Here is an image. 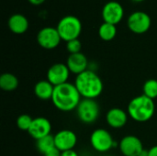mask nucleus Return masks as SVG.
<instances>
[{
    "label": "nucleus",
    "instance_id": "f257e3e1",
    "mask_svg": "<svg viewBox=\"0 0 157 156\" xmlns=\"http://www.w3.org/2000/svg\"><path fill=\"white\" fill-rule=\"evenodd\" d=\"M81 100L82 97L75 84L67 82L54 87L52 102L60 111L69 112L76 109Z\"/></svg>",
    "mask_w": 157,
    "mask_h": 156
},
{
    "label": "nucleus",
    "instance_id": "f03ea898",
    "mask_svg": "<svg viewBox=\"0 0 157 156\" xmlns=\"http://www.w3.org/2000/svg\"><path fill=\"white\" fill-rule=\"evenodd\" d=\"M74 84L82 98L87 99L98 98L102 94L104 88L103 81L99 75L89 69L76 75Z\"/></svg>",
    "mask_w": 157,
    "mask_h": 156
},
{
    "label": "nucleus",
    "instance_id": "7ed1b4c3",
    "mask_svg": "<svg viewBox=\"0 0 157 156\" xmlns=\"http://www.w3.org/2000/svg\"><path fill=\"white\" fill-rule=\"evenodd\" d=\"M129 117L136 122L144 123L150 120L155 112V104L153 99L144 94L133 97L128 104Z\"/></svg>",
    "mask_w": 157,
    "mask_h": 156
},
{
    "label": "nucleus",
    "instance_id": "20e7f679",
    "mask_svg": "<svg viewBox=\"0 0 157 156\" xmlns=\"http://www.w3.org/2000/svg\"><path fill=\"white\" fill-rule=\"evenodd\" d=\"M62 40L69 41L78 39L82 32L81 20L75 16H65L60 19L56 27Z\"/></svg>",
    "mask_w": 157,
    "mask_h": 156
},
{
    "label": "nucleus",
    "instance_id": "39448f33",
    "mask_svg": "<svg viewBox=\"0 0 157 156\" xmlns=\"http://www.w3.org/2000/svg\"><path fill=\"white\" fill-rule=\"evenodd\" d=\"M76 114L80 121L85 124H92L98 120L100 108L96 99L82 98L76 108Z\"/></svg>",
    "mask_w": 157,
    "mask_h": 156
},
{
    "label": "nucleus",
    "instance_id": "423d86ee",
    "mask_svg": "<svg viewBox=\"0 0 157 156\" xmlns=\"http://www.w3.org/2000/svg\"><path fill=\"white\" fill-rule=\"evenodd\" d=\"M90 144L98 153H107L116 146L112 135L105 129H96L90 135Z\"/></svg>",
    "mask_w": 157,
    "mask_h": 156
},
{
    "label": "nucleus",
    "instance_id": "0eeeda50",
    "mask_svg": "<svg viewBox=\"0 0 157 156\" xmlns=\"http://www.w3.org/2000/svg\"><path fill=\"white\" fill-rule=\"evenodd\" d=\"M152 20L150 16L144 11H135L132 13L127 20L129 29L135 34H144L151 28Z\"/></svg>",
    "mask_w": 157,
    "mask_h": 156
},
{
    "label": "nucleus",
    "instance_id": "6e6552de",
    "mask_svg": "<svg viewBox=\"0 0 157 156\" xmlns=\"http://www.w3.org/2000/svg\"><path fill=\"white\" fill-rule=\"evenodd\" d=\"M62 39L56 28L44 27L37 34L38 44L46 50H53L60 44Z\"/></svg>",
    "mask_w": 157,
    "mask_h": 156
},
{
    "label": "nucleus",
    "instance_id": "1a4fd4ad",
    "mask_svg": "<svg viewBox=\"0 0 157 156\" xmlns=\"http://www.w3.org/2000/svg\"><path fill=\"white\" fill-rule=\"evenodd\" d=\"M70 70L65 63H57L52 64L47 71V80L54 86L65 84L70 77Z\"/></svg>",
    "mask_w": 157,
    "mask_h": 156
},
{
    "label": "nucleus",
    "instance_id": "9d476101",
    "mask_svg": "<svg viewBox=\"0 0 157 156\" xmlns=\"http://www.w3.org/2000/svg\"><path fill=\"white\" fill-rule=\"evenodd\" d=\"M123 16V6L117 1H109L106 3L102 8V18L104 22L117 25L122 20Z\"/></svg>",
    "mask_w": 157,
    "mask_h": 156
},
{
    "label": "nucleus",
    "instance_id": "9b49d317",
    "mask_svg": "<svg viewBox=\"0 0 157 156\" xmlns=\"http://www.w3.org/2000/svg\"><path fill=\"white\" fill-rule=\"evenodd\" d=\"M119 149L124 156H138L144 148L137 136L127 135L120 141Z\"/></svg>",
    "mask_w": 157,
    "mask_h": 156
},
{
    "label": "nucleus",
    "instance_id": "f8f14e48",
    "mask_svg": "<svg viewBox=\"0 0 157 156\" xmlns=\"http://www.w3.org/2000/svg\"><path fill=\"white\" fill-rule=\"evenodd\" d=\"M55 147L61 152L74 150L77 143V136L71 130H62L54 135Z\"/></svg>",
    "mask_w": 157,
    "mask_h": 156
},
{
    "label": "nucleus",
    "instance_id": "ddd939ff",
    "mask_svg": "<svg viewBox=\"0 0 157 156\" xmlns=\"http://www.w3.org/2000/svg\"><path fill=\"white\" fill-rule=\"evenodd\" d=\"M29 134L36 141L48 136L52 132V123L44 117H38L33 119L32 124L29 130Z\"/></svg>",
    "mask_w": 157,
    "mask_h": 156
},
{
    "label": "nucleus",
    "instance_id": "4468645a",
    "mask_svg": "<svg viewBox=\"0 0 157 156\" xmlns=\"http://www.w3.org/2000/svg\"><path fill=\"white\" fill-rule=\"evenodd\" d=\"M129 120V114L124 109L120 108H110L106 114V121L108 125L113 129L123 128Z\"/></svg>",
    "mask_w": 157,
    "mask_h": 156
},
{
    "label": "nucleus",
    "instance_id": "2eb2a0df",
    "mask_svg": "<svg viewBox=\"0 0 157 156\" xmlns=\"http://www.w3.org/2000/svg\"><path fill=\"white\" fill-rule=\"evenodd\" d=\"M66 65L72 74L78 75L83 72L88 70V60L86 56L82 52L70 54L67 58Z\"/></svg>",
    "mask_w": 157,
    "mask_h": 156
},
{
    "label": "nucleus",
    "instance_id": "dca6fc26",
    "mask_svg": "<svg viewBox=\"0 0 157 156\" xmlns=\"http://www.w3.org/2000/svg\"><path fill=\"white\" fill-rule=\"evenodd\" d=\"M7 26L13 33L23 34L29 29V20L22 14H14L8 18Z\"/></svg>",
    "mask_w": 157,
    "mask_h": 156
},
{
    "label": "nucleus",
    "instance_id": "f3484780",
    "mask_svg": "<svg viewBox=\"0 0 157 156\" xmlns=\"http://www.w3.org/2000/svg\"><path fill=\"white\" fill-rule=\"evenodd\" d=\"M54 87L55 86L52 85L47 79L40 80L34 86V94L40 100H52Z\"/></svg>",
    "mask_w": 157,
    "mask_h": 156
},
{
    "label": "nucleus",
    "instance_id": "a211bd4d",
    "mask_svg": "<svg viewBox=\"0 0 157 156\" xmlns=\"http://www.w3.org/2000/svg\"><path fill=\"white\" fill-rule=\"evenodd\" d=\"M18 86L17 77L11 73H4L0 76V87L6 92L15 91Z\"/></svg>",
    "mask_w": 157,
    "mask_h": 156
},
{
    "label": "nucleus",
    "instance_id": "6ab92c4d",
    "mask_svg": "<svg viewBox=\"0 0 157 156\" xmlns=\"http://www.w3.org/2000/svg\"><path fill=\"white\" fill-rule=\"evenodd\" d=\"M98 35H99L100 39L105 40V41L112 40L117 35L116 25L107 23V22H103L98 29Z\"/></svg>",
    "mask_w": 157,
    "mask_h": 156
},
{
    "label": "nucleus",
    "instance_id": "aec40b11",
    "mask_svg": "<svg viewBox=\"0 0 157 156\" xmlns=\"http://www.w3.org/2000/svg\"><path fill=\"white\" fill-rule=\"evenodd\" d=\"M54 147H55L54 136H52V134L36 141V148L42 154H45L48 151H50Z\"/></svg>",
    "mask_w": 157,
    "mask_h": 156
},
{
    "label": "nucleus",
    "instance_id": "412c9836",
    "mask_svg": "<svg viewBox=\"0 0 157 156\" xmlns=\"http://www.w3.org/2000/svg\"><path fill=\"white\" fill-rule=\"evenodd\" d=\"M144 95L147 97L155 100L157 98V80L156 79H149L145 81L143 86Z\"/></svg>",
    "mask_w": 157,
    "mask_h": 156
},
{
    "label": "nucleus",
    "instance_id": "4be33fe9",
    "mask_svg": "<svg viewBox=\"0 0 157 156\" xmlns=\"http://www.w3.org/2000/svg\"><path fill=\"white\" fill-rule=\"evenodd\" d=\"M33 119L28 115V114H21L17 119V126L19 130L24 131H29L31 124H32Z\"/></svg>",
    "mask_w": 157,
    "mask_h": 156
},
{
    "label": "nucleus",
    "instance_id": "5701e85b",
    "mask_svg": "<svg viewBox=\"0 0 157 156\" xmlns=\"http://www.w3.org/2000/svg\"><path fill=\"white\" fill-rule=\"evenodd\" d=\"M81 49H82V43L78 39L72 40L66 42V50L70 54L81 52Z\"/></svg>",
    "mask_w": 157,
    "mask_h": 156
},
{
    "label": "nucleus",
    "instance_id": "b1692460",
    "mask_svg": "<svg viewBox=\"0 0 157 156\" xmlns=\"http://www.w3.org/2000/svg\"><path fill=\"white\" fill-rule=\"evenodd\" d=\"M61 154H62V152L56 147H54L51 149L50 151H48L45 154H43V156H61Z\"/></svg>",
    "mask_w": 157,
    "mask_h": 156
},
{
    "label": "nucleus",
    "instance_id": "393cba45",
    "mask_svg": "<svg viewBox=\"0 0 157 156\" xmlns=\"http://www.w3.org/2000/svg\"><path fill=\"white\" fill-rule=\"evenodd\" d=\"M61 156H78V154L75 150H68V151L62 152Z\"/></svg>",
    "mask_w": 157,
    "mask_h": 156
},
{
    "label": "nucleus",
    "instance_id": "a878e982",
    "mask_svg": "<svg viewBox=\"0 0 157 156\" xmlns=\"http://www.w3.org/2000/svg\"><path fill=\"white\" fill-rule=\"evenodd\" d=\"M148 152H149V156H157V145L151 147L148 150Z\"/></svg>",
    "mask_w": 157,
    "mask_h": 156
},
{
    "label": "nucleus",
    "instance_id": "bb28decb",
    "mask_svg": "<svg viewBox=\"0 0 157 156\" xmlns=\"http://www.w3.org/2000/svg\"><path fill=\"white\" fill-rule=\"evenodd\" d=\"M28 1L33 6H40L41 4H43L46 0H28Z\"/></svg>",
    "mask_w": 157,
    "mask_h": 156
},
{
    "label": "nucleus",
    "instance_id": "cd10ccee",
    "mask_svg": "<svg viewBox=\"0 0 157 156\" xmlns=\"http://www.w3.org/2000/svg\"><path fill=\"white\" fill-rule=\"evenodd\" d=\"M138 156H149V152H148V150L144 149V150L141 152V154Z\"/></svg>",
    "mask_w": 157,
    "mask_h": 156
},
{
    "label": "nucleus",
    "instance_id": "c85d7f7f",
    "mask_svg": "<svg viewBox=\"0 0 157 156\" xmlns=\"http://www.w3.org/2000/svg\"><path fill=\"white\" fill-rule=\"evenodd\" d=\"M133 1H135V2H143L144 0H133Z\"/></svg>",
    "mask_w": 157,
    "mask_h": 156
}]
</instances>
